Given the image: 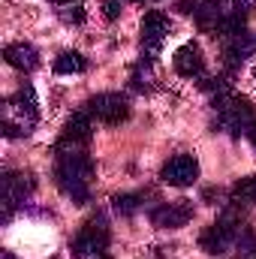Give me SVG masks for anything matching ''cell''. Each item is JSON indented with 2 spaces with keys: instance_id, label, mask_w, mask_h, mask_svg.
Instances as JSON below:
<instances>
[{
  "instance_id": "obj_13",
  "label": "cell",
  "mask_w": 256,
  "mask_h": 259,
  "mask_svg": "<svg viewBox=\"0 0 256 259\" xmlns=\"http://www.w3.org/2000/svg\"><path fill=\"white\" fill-rule=\"evenodd\" d=\"M253 49H256V36H250L247 30L238 33V36L223 39V64H226V69L232 72L235 66H241L250 55H253Z\"/></svg>"
},
{
  "instance_id": "obj_8",
  "label": "cell",
  "mask_w": 256,
  "mask_h": 259,
  "mask_svg": "<svg viewBox=\"0 0 256 259\" xmlns=\"http://www.w3.org/2000/svg\"><path fill=\"white\" fill-rule=\"evenodd\" d=\"M36 190V181L30 172H6L3 175V220L12 217V211L30 199V193Z\"/></svg>"
},
{
  "instance_id": "obj_12",
  "label": "cell",
  "mask_w": 256,
  "mask_h": 259,
  "mask_svg": "<svg viewBox=\"0 0 256 259\" xmlns=\"http://www.w3.org/2000/svg\"><path fill=\"white\" fill-rule=\"evenodd\" d=\"M91 133H94V118L88 112H75L69 121H66L64 133H61V142H58V151L61 148H84L91 142Z\"/></svg>"
},
{
  "instance_id": "obj_14",
  "label": "cell",
  "mask_w": 256,
  "mask_h": 259,
  "mask_svg": "<svg viewBox=\"0 0 256 259\" xmlns=\"http://www.w3.org/2000/svg\"><path fill=\"white\" fill-rule=\"evenodd\" d=\"M172 66H175V72H178V75H184V78H199V75L205 72L202 49H199L196 42L181 46V49L175 52V58H172Z\"/></svg>"
},
{
  "instance_id": "obj_23",
  "label": "cell",
  "mask_w": 256,
  "mask_h": 259,
  "mask_svg": "<svg viewBox=\"0 0 256 259\" xmlns=\"http://www.w3.org/2000/svg\"><path fill=\"white\" fill-rule=\"evenodd\" d=\"M250 142H253V148H256V124H253V130H250Z\"/></svg>"
},
{
  "instance_id": "obj_7",
  "label": "cell",
  "mask_w": 256,
  "mask_h": 259,
  "mask_svg": "<svg viewBox=\"0 0 256 259\" xmlns=\"http://www.w3.org/2000/svg\"><path fill=\"white\" fill-rule=\"evenodd\" d=\"M223 3L226 0H178V12H184V15H193L196 18V24H199V30H205V33H217V24H220V18L226 15L223 12Z\"/></svg>"
},
{
  "instance_id": "obj_25",
  "label": "cell",
  "mask_w": 256,
  "mask_h": 259,
  "mask_svg": "<svg viewBox=\"0 0 256 259\" xmlns=\"http://www.w3.org/2000/svg\"><path fill=\"white\" fill-rule=\"evenodd\" d=\"M3 259H12V253H3Z\"/></svg>"
},
{
  "instance_id": "obj_10",
  "label": "cell",
  "mask_w": 256,
  "mask_h": 259,
  "mask_svg": "<svg viewBox=\"0 0 256 259\" xmlns=\"http://www.w3.org/2000/svg\"><path fill=\"white\" fill-rule=\"evenodd\" d=\"M169 33H172V21H169L166 12H160V9L145 12V18H142V49L148 55L160 52V46Z\"/></svg>"
},
{
  "instance_id": "obj_16",
  "label": "cell",
  "mask_w": 256,
  "mask_h": 259,
  "mask_svg": "<svg viewBox=\"0 0 256 259\" xmlns=\"http://www.w3.org/2000/svg\"><path fill=\"white\" fill-rule=\"evenodd\" d=\"M88 69V58L81 52H61L55 58V72L58 75H78Z\"/></svg>"
},
{
  "instance_id": "obj_2",
  "label": "cell",
  "mask_w": 256,
  "mask_h": 259,
  "mask_svg": "<svg viewBox=\"0 0 256 259\" xmlns=\"http://www.w3.org/2000/svg\"><path fill=\"white\" fill-rule=\"evenodd\" d=\"M39 118V103H36V94L30 84H21L15 91V97H9L3 103V136L6 139H18V136H27L30 127L36 124Z\"/></svg>"
},
{
  "instance_id": "obj_15",
  "label": "cell",
  "mask_w": 256,
  "mask_h": 259,
  "mask_svg": "<svg viewBox=\"0 0 256 259\" xmlns=\"http://www.w3.org/2000/svg\"><path fill=\"white\" fill-rule=\"evenodd\" d=\"M3 61L18 72H33L39 66V52L30 42H9L3 49Z\"/></svg>"
},
{
  "instance_id": "obj_21",
  "label": "cell",
  "mask_w": 256,
  "mask_h": 259,
  "mask_svg": "<svg viewBox=\"0 0 256 259\" xmlns=\"http://www.w3.org/2000/svg\"><path fill=\"white\" fill-rule=\"evenodd\" d=\"M232 6H235V12L247 15V12H250V9L256 6V0H232Z\"/></svg>"
},
{
  "instance_id": "obj_3",
  "label": "cell",
  "mask_w": 256,
  "mask_h": 259,
  "mask_svg": "<svg viewBox=\"0 0 256 259\" xmlns=\"http://www.w3.org/2000/svg\"><path fill=\"white\" fill-rule=\"evenodd\" d=\"M214 112H217V127L229 133L232 139H241L244 133H250L256 124V109L247 97L238 94H226L214 100Z\"/></svg>"
},
{
  "instance_id": "obj_19",
  "label": "cell",
  "mask_w": 256,
  "mask_h": 259,
  "mask_svg": "<svg viewBox=\"0 0 256 259\" xmlns=\"http://www.w3.org/2000/svg\"><path fill=\"white\" fill-rule=\"evenodd\" d=\"M61 18H64L66 24H84V9H81V3H69V6H61Z\"/></svg>"
},
{
  "instance_id": "obj_26",
  "label": "cell",
  "mask_w": 256,
  "mask_h": 259,
  "mask_svg": "<svg viewBox=\"0 0 256 259\" xmlns=\"http://www.w3.org/2000/svg\"><path fill=\"white\" fill-rule=\"evenodd\" d=\"M253 78H256V66H253Z\"/></svg>"
},
{
  "instance_id": "obj_17",
  "label": "cell",
  "mask_w": 256,
  "mask_h": 259,
  "mask_svg": "<svg viewBox=\"0 0 256 259\" xmlns=\"http://www.w3.org/2000/svg\"><path fill=\"white\" fill-rule=\"evenodd\" d=\"M232 202H244V205H256V175L241 178L235 187H232Z\"/></svg>"
},
{
  "instance_id": "obj_11",
  "label": "cell",
  "mask_w": 256,
  "mask_h": 259,
  "mask_svg": "<svg viewBox=\"0 0 256 259\" xmlns=\"http://www.w3.org/2000/svg\"><path fill=\"white\" fill-rule=\"evenodd\" d=\"M193 220V205L187 199H178V202H163L151 211V223L157 229H181Z\"/></svg>"
},
{
  "instance_id": "obj_24",
  "label": "cell",
  "mask_w": 256,
  "mask_h": 259,
  "mask_svg": "<svg viewBox=\"0 0 256 259\" xmlns=\"http://www.w3.org/2000/svg\"><path fill=\"white\" fill-rule=\"evenodd\" d=\"M133 3H151V0H133Z\"/></svg>"
},
{
  "instance_id": "obj_18",
  "label": "cell",
  "mask_w": 256,
  "mask_h": 259,
  "mask_svg": "<svg viewBox=\"0 0 256 259\" xmlns=\"http://www.w3.org/2000/svg\"><path fill=\"white\" fill-rule=\"evenodd\" d=\"M142 199H145V193H118L112 199V205H115L118 214L130 217V214H136V211L142 208Z\"/></svg>"
},
{
  "instance_id": "obj_1",
  "label": "cell",
  "mask_w": 256,
  "mask_h": 259,
  "mask_svg": "<svg viewBox=\"0 0 256 259\" xmlns=\"http://www.w3.org/2000/svg\"><path fill=\"white\" fill-rule=\"evenodd\" d=\"M91 178H94V160L84 148H61L55 163V181L75 205H84L91 199Z\"/></svg>"
},
{
  "instance_id": "obj_4",
  "label": "cell",
  "mask_w": 256,
  "mask_h": 259,
  "mask_svg": "<svg viewBox=\"0 0 256 259\" xmlns=\"http://www.w3.org/2000/svg\"><path fill=\"white\" fill-rule=\"evenodd\" d=\"M241 232H244L241 217H235L232 211H226L217 223H211V226L199 235V247H202L205 253H211V256H220V253H226V250H232V247L238 244Z\"/></svg>"
},
{
  "instance_id": "obj_22",
  "label": "cell",
  "mask_w": 256,
  "mask_h": 259,
  "mask_svg": "<svg viewBox=\"0 0 256 259\" xmlns=\"http://www.w3.org/2000/svg\"><path fill=\"white\" fill-rule=\"evenodd\" d=\"M55 6H69V3H78V0H52Z\"/></svg>"
},
{
  "instance_id": "obj_20",
  "label": "cell",
  "mask_w": 256,
  "mask_h": 259,
  "mask_svg": "<svg viewBox=\"0 0 256 259\" xmlns=\"http://www.w3.org/2000/svg\"><path fill=\"white\" fill-rule=\"evenodd\" d=\"M121 3H124V0H103V15H106L109 21H115V18L121 15Z\"/></svg>"
},
{
  "instance_id": "obj_5",
  "label": "cell",
  "mask_w": 256,
  "mask_h": 259,
  "mask_svg": "<svg viewBox=\"0 0 256 259\" xmlns=\"http://www.w3.org/2000/svg\"><path fill=\"white\" fill-rule=\"evenodd\" d=\"M106 247H109V223L103 214L91 217L78 229V235L69 241V250L75 259H100L106 256Z\"/></svg>"
},
{
  "instance_id": "obj_9",
  "label": "cell",
  "mask_w": 256,
  "mask_h": 259,
  "mask_svg": "<svg viewBox=\"0 0 256 259\" xmlns=\"http://www.w3.org/2000/svg\"><path fill=\"white\" fill-rule=\"evenodd\" d=\"M160 178L169 187H190L193 181L199 178V163H196L193 154H175V157H169L163 163Z\"/></svg>"
},
{
  "instance_id": "obj_6",
  "label": "cell",
  "mask_w": 256,
  "mask_h": 259,
  "mask_svg": "<svg viewBox=\"0 0 256 259\" xmlns=\"http://www.w3.org/2000/svg\"><path fill=\"white\" fill-rule=\"evenodd\" d=\"M84 112H88L91 118H97L100 124L115 127V124H124V121L130 118V100L124 97V94L106 91V94L91 97V100L84 103Z\"/></svg>"
}]
</instances>
